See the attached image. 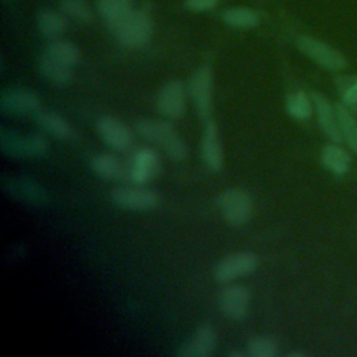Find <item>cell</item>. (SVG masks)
<instances>
[{
    "instance_id": "cell-1",
    "label": "cell",
    "mask_w": 357,
    "mask_h": 357,
    "mask_svg": "<svg viewBox=\"0 0 357 357\" xmlns=\"http://www.w3.org/2000/svg\"><path fill=\"white\" fill-rule=\"evenodd\" d=\"M134 128L141 138L160 146L172 160L180 162L187 158V144L167 120L141 119L135 121Z\"/></svg>"
},
{
    "instance_id": "cell-2",
    "label": "cell",
    "mask_w": 357,
    "mask_h": 357,
    "mask_svg": "<svg viewBox=\"0 0 357 357\" xmlns=\"http://www.w3.org/2000/svg\"><path fill=\"white\" fill-rule=\"evenodd\" d=\"M153 31L152 17L148 8H134L110 32L120 45L131 49H139L148 45Z\"/></svg>"
},
{
    "instance_id": "cell-3",
    "label": "cell",
    "mask_w": 357,
    "mask_h": 357,
    "mask_svg": "<svg viewBox=\"0 0 357 357\" xmlns=\"http://www.w3.org/2000/svg\"><path fill=\"white\" fill-rule=\"evenodd\" d=\"M0 149L11 159H28L45 156L49 145L47 139L38 132L22 135L13 128L1 126Z\"/></svg>"
},
{
    "instance_id": "cell-4",
    "label": "cell",
    "mask_w": 357,
    "mask_h": 357,
    "mask_svg": "<svg viewBox=\"0 0 357 357\" xmlns=\"http://www.w3.org/2000/svg\"><path fill=\"white\" fill-rule=\"evenodd\" d=\"M216 206L222 218L234 227L245 225L254 211L252 197L243 188H227L216 197Z\"/></svg>"
},
{
    "instance_id": "cell-5",
    "label": "cell",
    "mask_w": 357,
    "mask_h": 357,
    "mask_svg": "<svg viewBox=\"0 0 357 357\" xmlns=\"http://www.w3.org/2000/svg\"><path fill=\"white\" fill-rule=\"evenodd\" d=\"M190 100L202 120L212 119L213 112V73L208 66L198 67L188 81Z\"/></svg>"
},
{
    "instance_id": "cell-6",
    "label": "cell",
    "mask_w": 357,
    "mask_h": 357,
    "mask_svg": "<svg viewBox=\"0 0 357 357\" xmlns=\"http://www.w3.org/2000/svg\"><path fill=\"white\" fill-rule=\"evenodd\" d=\"M110 201L114 206L123 211H151L160 202V197L156 191L146 188L145 185H121L110 191Z\"/></svg>"
},
{
    "instance_id": "cell-7",
    "label": "cell",
    "mask_w": 357,
    "mask_h": 357,
    "mask_svg": "<svg viewBox=\"0 0 357 357\" xmlns=\"http://www.w3.org/2000/svg\"><path fill=\"white\" fill-rule=\"evenodd\" d=\"M258 266V257L251 251H237L225 255L213 266V279L219 283H231L233 280L252 273Z\"/></svg>"
},
{
    "instance_id": "cell-8",
    "label": "cell",
    "mask_w": 357,
    "mask_h": 357,
    "mask_svg": "<svg viewBox=\"0 0 357 357\" xmlns=\"http://www.w3.org/2000/svg\"><path fill=\"white\" fill-rule=\"evenodd\" d=\"M0 110L8 117L35 116L40 110V98L26 88H8L0 95Z\"/></svg>"
},
{
    "instance_id": "cell-9",
    "label": "cell",
    "mask_w": 357,
    "mask_h": 357,
    "mask_svg": "<svg viewBox=\"0 0 357 357\" xmlns=\"http://www.w3.org/2000/svg\"><path fill=\"white\" fill-rule=\"evenodd\" d=\"M160 159L158 153L148 146L132 152L127 165V178L137 185H145L160 173Z\"/></svg>"
},
{
    "instance_id": "cell-10",
    "label": "cell",
    "mask_w": 357,
    "mask_h": 357,
    "mask_svg": "<svg viewBox=\"0 0 357 357\" xmlns=\"http://www.w3.org/2000/svg\"><path fill=\"white\" fill-rule=\"evenodd\" d=\"M1 188L10 197L29 204L43 205L47 202V191L38 181L25 176H1Z\"/></svg>"
},
{
    "instance_id": "cell-11",
    "label": "cell",
    "mask_w": 357,
    "mask_h": 357,
    "mask_svg": "<svg viewBox=\"0 0 357 357\" xmlns=\"http://www.w3.org/2000/svg\"><path fill=\"white\" fill-rule=\"evenodd\" d=\"M250 303V290L243 284L227 283L218 293V305L220 312L233 321H240L247 317Z\"/></svg>"
},
{
    "instance_id": "cell-12",
    "label": "cell",
    "mask_w": 357,
    "mask_h": 357,
    "mask_svg": "<svg viewBox=\"0 0 357 357\" xmlns=\"http://www.w3.org/2000/svg\"><path fill=\"white\" fill-rule=\"evenodd\" d=\"M96 132L107 146L117 152L130 149L134 142L132 130L120 119L110 114H105L98 119Z\"/></svg>"
},
{
    "instance_id": "cell-13",
    "label": "cell",
    "mask_w": 357,
    "mask_h": 357,
    "mask_svg": "<svg viewBox=\"0 0 357 357\" xmlns=\"http://www.w3.org/2000/svg\"><path fill=\"white\" fill-rule=\"evenodd\" d=\"M156 109L169 120L178 119L185 113V86L181 81L170 79L160 88L156 96Z\"/></svg>"
},
{
    "instance_id": "cell-14",
    "label": "cell",
    "mask_w": 357,
    "mask_h": 357,
    "mask_svg": "<svg viewBox=\"0 0 357 357\" xmlns=\"http://www.w3.org/2000/svg\"><path fill=\"white\" fill-rule=\"evenodd\" d=\"M297 47L324 68L340 70L346 67V59L343 54L321 40L310 36H300L297 39Z\"/></svg>"
},
{
    "instance_id": "cell-15",
    "label": "cell",
    "mask_w": 357,
    "mask_h": 357,
    "mask_svg": "<svg viewBox=\"0 0 357 357\" xmlns=\"http://www.w3.org/2000/svg\"><path fill=\"white\" fill-rule=\"evenodd\" d=\"M201 160L205 167L211 172H220L225 165L223 148L219 138V131L215 120L209 119L205 121V127L199 144Z\"/></svg>"
},
{
    "instance_id": "cell-16",
    "label": "cell",
    "mask_w": 357,
    "mask_h": 357,
    "mask_svg": "<svg viewBox=\"0 0 357 357\" xmlns=\"http://www.w3.org/2000/svg\"><path fill=\"white\" fill-rule=\"evenodd\" d=\"M218 344L216 331L209 324L199 325L195 332L180 346L177 354L180 357H209Z\"/></svg>"
},
{
    "instance_id": "cell-17",
    "label": "cell",
    "mask_w": 357,
    "mask_h": 357,
    "mask_svg": "<svg viewBox=\"0 0 357 357\" xmlns=\"http://www.w3.org/2000/svg\"><path fill=\"white\" fill-rule=\"evenodd\" d=\"M312 102H314V107L318 116V121L319 126L322 128V131L335 142H343V135L340 131V126H339V120L335 112V106H331L329 102L321 95L314 92L311 95Z\"/></svg>"
},
{
    "instance_id": "cell-18",
    "label": "cell",
    "mask_w": 357,
    "mask_h": 357,
    "mask_svg": "<svg viewBox=\"0 0 357 357\" xmlns=\"http://www.w3.org/2000/svg\"><path fill=\"white\" fill-rule=\"evenodd\" d=\"M89 166L99 178L106 181H119L127 177V166L113 153L93 155Z\"/></svg>"
},
{
    "instance_id": "cell-19",
    "label": "cell",
    "mask_w": 357,
    "mask_h": 357,
    "mask_svg": "<svg viewBox=\"0 0 357 357\" xmlns=\"http://www.w3.org/2000/svg\"><path fill=\"white\" fill-rule=\"evenodd\" d=\"M38 68L45 79L57 86L68 85L73 79L71 68L54 60L45 50L38 57Z\"/></svg>"
},
{
    "instance_id": "cell-20",
    "label": "cell",
    "mask_w": 357,
    "mask_h": 357,
    "mask_svg": "<svg viewBox=\"0 0 357 357\" xmlns=\"http://www.w3.org/2000/svg\"><path fill=\"white\" fill-rule=\"evenodd\" d=\"M35 123L49 135L66 141L74 135V131L68 121L63 119L60 114L50 110H39L35 116Z\"/></svg>"
},
{
    "instance_id": "cell-21",
    "label": "cell",
    "mask_w": 357,
    "mask_h": 357,
    "mask_svg": "<svg viewBox=\"0 0 357 357\" xmlns=\"http://www.w3.org/2000/svg\"><path fill=\"white\" fill-rule=\"evenodd\" d=\"M96 4L110 31L134 10V0H96Z\"/></svg>"
},
{
    "instance_id": "cell-22",
    "label": "cell",
    "mask_w": 357,
    "mask_h": 357,
    "mask_svg": "<svg viewBox=\"0 0 357 357\" xmlns=\"http://www.w3.org/2000/svg\"><path fill=\"white\" fill-rule=\"evenodd\" d=\"M36 26L42 36L47 39H56L67 28V21L64 18V14L46 8L38 14Z\"/></svg>"
},
{
    "instance_id": "cell-23",
    "label": "cell",
    "mask_w": 357,
    "mask_h": 357,
    "mask_svg": "<svg viewBox=\"0 0 357 357\" xmlns=\"http://www.w3.org/2000/svg\"><path fill=\"white\" fill-rule=\"evenodd\" d=\"M45 52L47 54H50L54 60H57L59 63H61L70 68L77 66L81 59L79 49L73 42H68L64 39H57V38L50 39V42L45 47Z\"/></svg>"
},
{
    "instance_id": "cell-24",
    "label": "cell",
    "mask_w": 357,
    "mask_h": 357,
    "mask_svg": "<svg viewBox=\"0 0 357 357\" xmlns=\"http://www.w3.org/2000/svg\"><path fill=\"white\" fill-rule=\"evenodd\" d=\"M222 20L226 25L237 29H250L259 24V15L250 7H229L222 13Z\"/></svg>"
},
{
    "instance_id": "cell-25",
    "label": "cell",
    "mask_w": 357,
    "mask_h": 357,
    "mask_svg": "<svg viewBox=\"0 0 357 357\" xmlns=\"http://www.w3.org/2000/svg\"><path fill=\"white\" fill-rule=\"evenodd\" d=\"M321 160L322 165L335 174L346 173L350 165L349 153L336 144H329L322 149Z\"/></svg>"
},
{
    "instance_id": "cell-26",
    "label": "cell",
    "mask_w": 357,
    "mask_h": 357,
    "mask_svg": "<svg viewBox=\"0 0 357 357\" xmlns=\"http://www.w3.org/2000/svg\"><path fill=\"white\" fill-rule=\"evenodd\" d=\"M312 98L304 91H294L286 96V110L294 120H307L312 113Z\"/></svg>"
},
{
    "instance_id": "cell-27",
    "label": "cell",
    "mask_w": 357,
    "mask_h": 357,
    "mask_svg": "<svg viewBox=\"0 0 357 357\" xmlns=\"http://www.w3.org/2000/svg\"><path fill=\"white\" fill-rule=\"evenodd\" d=\"M335 112L339 120L340 131L343 135V139L349 144V146L357 152V121L350 113V110L342 103L335 105Z\"/></svg>"
},
{
    "instance_id": "cell-28",
    "label": "cell",
    "mask_w": 357,
    "mask_h": 357,
    "mask_svg": "<svg viewBox=\"0 0 357 357\" xmlns=\"http://www.w3.org/2000/svg\"><path fill=\"white\" fill-rule=\"evenodd\" d=\"M245 353L250 357H275L278 354V343L271 336H252L247 342Z\"/></svg>"
},
{
    "instance_id": "cell-29",
    "label": "cell",
    "mask_w": 357,
    "mask_h": 357,
    "mask_svg": "<svg viewBox=\"0 0 357 357\" xmlns=\"http://www.w3.org/2000/svg\"><path fill=\"white\" fill-rule=\"evenodd\" d=\"M337 88L342 95L343 105L353 112H357V77H339Z\"/></svg>"
},
{
    "instance_id": "cell-30",
    "label": "cell",
    "mask_w": 357,
    "mask_h": 357,
    "mask_svg": "<svg viewBox=\"0 0 357 357\" xmlns=\"http://www.w3.org/2000/svg\"><path fill=\"white\" fill-rule=\"evenodd\" d=\"M61 13L75 21L89 22L91 21V10L86 0H60Z\"/></svg>"
},
{
    "instance_id": "cell-31",
    "label": "cell",
    "mask_w": 357,
    "mask_h": 357,
    "mask_svg": "<svg viewBox=\"0 0 357 357\" xmlns=\"http://www.w3.org/2000/svg\"><path fill=\"white\" fill-rule=\"evenodd\" d=\"M218 3H219V0H185L184 6L190 11L204 13V11H209V10L215 8Z\"/></svg>"
},
{
    "instance_id": "cell-32",
    "label": "cell",
    "mask_w": 357,
    "mask_h": 357,
    "mask_svg": "<svg viewBox=\"0 0 357 357\" xmlns=\"http://www.w3.org/2000/svg\"><path fill=\"white\" fill-rule=\"evenodd\" d=\"M6 1H8V0H6Z\"/></svg>"
}]
</instances>
